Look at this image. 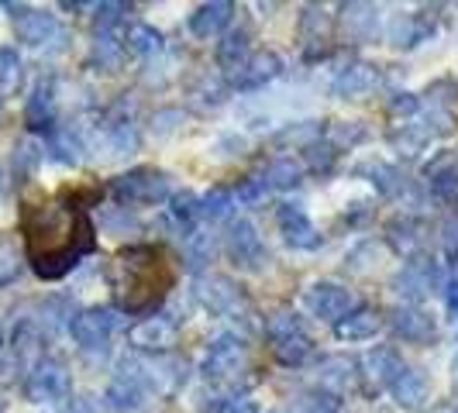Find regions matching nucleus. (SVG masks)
Wrapping results in <instances>:
<instances>
[{"label": "nucleus", "instance_id": "de8ad7c7", "mask_svg": "<svg viewBox=\"0 0 458 413\" xmlns=\"http://www.w3.org/2000/svg\"><path fill=\"white\" fill-rule=\"evenodd\" d=\"M435 413H458V410H455V407H448V403H445V407H437Z\"/></svg>", "mask_w": 458, "mask_h": 413}, {"label": "nucleus", "instance_id": "393cba45", "mask_svg": "<svg viewBox=\"0 0 458 413\" xmlns=\"http://www.w3.org/2000/svg\"><path fill=\"white\" fill-rule=\"evenodd\" d=\"M300 35H303V48L314 59L318 52H324V42H331V18L321 7H303V21H300Z\"/></svg>", "mask_w": 458, "mask_h": 413}, {"label": "nucleus", "instance_id": "72a5a7b5", "mask_svg": "<svg viewBox=\"0 0 458 413\" xmlns=\"http://www.w3.org/2000/svg\"><path fill=\"white\" fill-rule=\"evenodd\" d=\"M38 162H42V145H38V141L24 138V141L14 145V176H18L21 183L38 169Z\"/></svg>", "mask_w": 458, "mask_h": 413}, {"label": "nucleus", "instance_id": "a878e982", "mask_svg": "<svg viewBox=\"0 0 458 413\" xmlns=\"http://www.w3.org/2000/svg\"><path fill=\"white\" fill-rule=\"evenodd\" d=\"M376 31V7L372 4H344L342 7V35L348 42H366Z\"/></svg>", "mask_w": 458, "mask_h": 413}, {"label": "nucleus", "instance_id": "f03ea898", "mask_svg": "<svg viewBox=\"0 0 458 413\" xmlns=\"http://www.w3.org/2000/svg\"><path fill=\"white\" fill-rule=\"evenodd\" d=\"M173 282H176V258L162 245H135L117 252L111 262V286L121 310L128 314H148L152 307H159L173 290Z\"/></svg>", "mask_w": 458, "mask_h": 413}, {"label": "nucleus", "instance_id": "1a4fd4ad", "mask_svg": "<svg viewBox=\"0 0 458 413\" xmlns=\"http://www.w3.org/2000/svg\"><path fill=\"white\" fill-rule=\"evenodd\" d=\"M114 327H117V317H114V310H107V307L80 310V314L69 321V331H72V338H76L80 348H104V344L111 341Z\"/></svg>", "mask_w": 458, "mask_h": 413}, {"label": "nucleus", "instance_id": "39448f33", "mask_svg": "<svg viewBox=\"0 0 458 413\" xmlns=\"http://www.w3.org/2000/svg\"><path fill=\"white\" fill-rule=\"evenodd\" d=\"M200 299L207 303V310H214L217 317H228V321H242L245 327H259L255 321V307L249 303V297L242 293V286L228 279V275H204L200 286H197Z\"/></svg>", "mask_w": 458, "mask_h": 413}, {"label": "nucleus", "instance_id": "bb28decb", "mask_svg": "<svg viewBox=\"0 0 458 413\" xmlns=\"http://www.w3.org/2000/svg\"><path fill=\"white\" fill-rule=\"evenodd\" d=\"M249 42H252V31H249L245 24H242V28H231L228 35L221 38V46H217V66L234 72V69L252 55V52H249Z\"/></svg>", "mask_w": 458, "mask_h": 413}, {"label": "nucleus", "instance_id": "79ce46f5", "mask_svg": "<svg viewBox=\"0 0 458 413\" xmlns=\"http://www.w3.org/2000/svg\"><path fill=\"white\" fill-rule=\"evenodd\" d=\"M210 413H255V403L249 396H221L210 407Z\"/></svg>", "mask_w": 458, "mask_h": 413}, {"label": "nucleus", "instance_id": "20e7f679", "mask_svg": "<svg viewBox=\"0 0 458 413\" xmlns=\"http://www.w3.org/2000/svg\"><path fill=\"white\" fill-rule=\"evenodd\" d=\"M266 341H269V351H273L276 362H283V366L290 368L303 366L314 355L310 334L303 331L297 314H290V310H276L273 317L266 321Z\"/></svg>", "mask_w": 458, "mask_h": 413}, {"label": "nucleus", "instance_id": "2f4dec72", "mask_svg": "<svg viewBox=\"0 0 458 413\" xmlns=\"http://www.w3.org/2000/svg\"><path fill=\"white\" fill-rule=\"evenodd\" d=\"M48 152H52V159L63 162V165H76L83 145L76 141V135H72L69 128H52V131H48Z\"/></svg>", "mask_w": 458, "mask_h": 413}, {"label": "nucleus", "instance_id": "a19ab883", "mask_svg": "<svg viewBox=\"0 0 458 413\" xmlns=\"http://www.w3.org/2000/svg\"><path fill=\"white\" fill-rule=\"evenodd\" d=\"M441 252L448 262H458V217L441 221Z\"/></svg>", "mask_w": 458, "mask_h": 413}, {"label": "nucleus", "instance_id": "49530a36", "mask_svg": "<svg viewBox=\"0 0 458 413\" xmlns=\"http://www.w3.org/2000/svg\"><path fill=\"white\" fill-rule=\"evenodd\" d=\"M4 190H7V173H4V165H0V197H4Z\"/></svg>", "mask_w": 458, "mask_h": 413}, {"label": "nucleus", "instance_id": "5701e85b", "mask_svg": "<svg viewBox=\"0 0 458 413\" xmlns=\"http://www.w3.org/2000/svg\"><path fill=\"white\" fill-rule=\"evenodd\" d=\"M234 18V4L231 0H214V4H200L193 14H190V31L197 38H210L217 31H225Z\"/></svg>", "mask_w": 458, "mask_h": 413}, {"label": "nucleus", "instance_id": "c85d7f7f", "mask_svg": "<svg viewBox=\"0 0 458 413\" xmlns=\"http://www.w3.org/2000/svg\"><path fill=\"white\" fill-rule=\"evenodd\" d=\"M303 183V162L293 159V156H279V159L269 162L266 169V186H276V190H293V186Z\"/></svg>", "mask_w": 458, "mask_h": 413}, {"label": "nucleus", "instance_id": "dca6fc26", "mask_svg": "<svg viewBox=\"0 0 458 413\" xmlns=\"http://www.w3.org/2000/svg\"><path fill=\"white\" fill-rule=\"evenodd\" d=\"M283 72V59L269 52V48H262V52H252L242 66L231 72V83L238 87V90H259V87H266L269 80H276Z\"/></svg>", "mask_w": 458, "mask_h": 413}, {"label": "nucleus", "instance_id": "c9c22d12", "mask_svg": "<svg viewBox=\"0 0 458 413\" xmlns=\"http://www.w3.org/2000/svg\"><path fill=\"white\" fill-rule=\"evenodd\" d=\"M359 173H369L372 176V183L379 186L383 193H400L403 190V180H400V173L393 169V165H386V162H366V165H359Z\"/></svg>", "mask_w": 458, "mask_h": 413}, {"label": "nucleus", "instance_id": "c756f323", "mask_svg": "<svg viewBox=\"0 0 458 413\" xmlns=\"http://www.w3.org/2000/svg\"><path fill=\"white\" fill-rule=\"evenodd\" d=\"M124 48H128L131 55H156V52L162 48V35L152 28V24L131 21L128 24V31H124Z\"/></svg>", "mask_w": 458, "mask_h": 413}, {"label": "nucleus", "instance_id": "ea45409f", "mask_svg": "<svg viewBox=\"0 0 458 413\" xmlns=\"http://www.w3.org/2000/svg\"><path fill=\"white\" fill-rule=\"evenodd\" d=\"M128 14V4H97V31H114V24Z\"/></svg>", "mask_w": 458, "mask_h": 413}, {"label": "nucleus", "instance_id": "4be33fe9", "mask_svg": "<svg viewBox=\"0 0 458 413\" xmlns=\"http://www.w3.org/2000/svg\"><path fill=\"white\" fill-rule=\"evenodd\" d=\"M376 80H379L376 66L355 63V66H348L338 72V80L331 83V93H335L338 100H362V97L376 87Z\"/></svg>", "mask_w": 458, "mask_h": 413}, {"label": "nucleus", "instance_id": "ddd939ff", "mask_svg": "<svg viewBox=\"0 0 458 413\" xmlns=\"http://www.w3.org/2000/svg\"><path fill=\"white\" fill-rule=\"evenodd\" d=\"M303 303H307V310L314 314V317H321V321H342L344 314L352 310V293L338 286V282H314L307 293H303Z\"/></svg>", "mask_w": 458, "mask_h": 413}, {"label": "nucleus", "instance_id": "c03bdc74", "mask_svg": "<svg viewBox=\"0 0 458 413\" xmlns=\"http://www.w3.org/2000/svg\"><path fill=\"white\" fill-rule=\"evenodd\" d=\"M390 107H393V114H413V111H417V97H413V93H400Z\"/></svg>", "mask_w": 458, "mask_h": 413}, {"label": "nucleus", "instance_id": "7ed1b4c3", "mask_svg": "<svg viewBox=\"0 0 458 413\" xmlns=\"http://www.w3.org/2000/svg\"><path fill=\"white\" fill-rule=\"evenodd\" d=\"M204 372L210 383H217L225 390H238L249 379V372H252L249 344L242 341V338H234V334H221L217 341L210 344V351H207Z\"/></svg>", "mask_w": 458, "mask_h": 413}, {"label": "nucleus", "instance_id": "aec40b11", "mask_svg": "<svg viewBox=\"0 0 458 413\" xmlns=\"http://www.w3.org/2000/svg\"><path fill=\"white\" fill-rule=\"evenodd\" d=\"M431 31H435V21L428 14H393L386 38H390L393 48H413L420 46Z\"/></svg>", "mask_w": 458, "mask_h": 413}, {"label": "nucleus", "instance_id": "e433bc0d", "mask_svg": "<svg viewBox=\"0 0 458 413\" xmlns=\"http://www.w3.org/2000/svg\"><path fill=\"white\" fill-rule=\"evenodd\" d=\"M386 231H390V241H393V249H396V252L411 255L413 249H417V224H413L411 217H396Z\"/></svg>", "mask_w": 458, "mask_h": 413}, {"label": "nucleus", "instance_id": "9d476101", "mask_svg": "<svg viewBox=\"0 0 458 413\" xmlns=\"http://www.w3.org/2000/svg\"><path fill=\"white\" fill-rule=\"evenodd\" d=\"M145 392H148V379H145L141 366L124 362L107 386V403H111V410H138L145 403Z\"/></svg>", "mask_w": 458, "mask_h": 413}, {"label": "nucleus", "instance_id": "09e8293b", "mask_svg": "<svg viewBox=\"0 0 458 413\" xmlns=\"http://www.w3.org/2000/svg\"><path fill=\"white\" fill-rule=\"evenodd\" d=\"M455 372H458V366H455Z\"/></svg>", "mask_w": 458, "mask_h": 413}, {"label": "nucleus", "instance_id": "412c9836", "mask_svg": "<svg viewBox=\"0 0 458 413\" xmlns=\"http://www.w3.org/2000/svg\"><path fill=\"white\" fill-rule=\"evenodd\" d=\"M383 331V317H379V310H372V307H355V310H348L342 321L335 324V334L342 338V341H369V338H376Z\"/></svg>", "mask_w": 458, "mask_h": 413}, {"label": "nucleus", "instance_id": "7c9ffc66", "mask_svg": "<svg viewBox=\"0 0 458 413\" xmlns=\"http://www.w3.org/2000/svg\"><path fill=\"white\" fill-rule=\"evenodd\" d=\"M121 55H124V42H117L114 31H97V38H93V63L104 72H114L121 66Z\"/></svg>", "mask_w": 458, "mask_h": 413}, {"label": "nucleus", "instance_id": "f3484780", "mask_svg": "<svg viewBox=\"0 0 458 413\" xmlns=\"http://www.w3.org/2000/svg\"><path fill=\"white\" fill-rule=\"evenodd\" d=\"M390 327L396 331V338H403V341H411V344H424L435 338V317H431L424 307H417V303H400V307H393Z\"/></svg>", "mask_w": 458, "mask_h": 413}, {"label": "nucleus", "instance_id": "473e14b6", "mask_svg": "<svg viewBox=\"0 0 458 413\" xmlns=\"http://www.w3.org/2000/svg\"><path fill=\"white\" fill-rule=\"evenodd\" d=\"M173 217H176L180 231L190 234V231L197 228V221H204L200 197H197V193H176V197H173Z\"/></svg>", "mask_w": 458, "mask_h": 413}, {"label": "nucleus", "instance_id": "2eb2a0df", "mask_svg": "<svg viewBox=\"0 0 458 413\" xmlns=\"http://www.w3.org/2000/svg\"><path fill=\"white\" fill-rule=\"evenodd\" d=\"M359 375L366 379V392H379V390H390L393 379L403 372V358L393 351V348H372L366 358L359 362Z\"/></svg>", "mask_w": 458, "mask_h": 413}, {"label": "nucleus", "instance_id": "0eeeda50", "mask_svg": "<svg viewBox=\"0 0 458 413\" xmlns=\"http://www.w3.org/2000/svg\"><path fill=\"white\" fill-rule=\"evenodd\" d=\"M28 396L35 403H55V400H66L69 392V372L59 358H38L35 366L28 368V383H24Z\"/></svg>", "mask_w": 458, "mask_h": 413}, {"label": "nucleus", "instance_id": "4468645a", "mask_svg": "<svg viewBox=\"0 0 458 413\" xmlns=\"http://www.w3.org/2000/svg\"><path fill=\"white\" fill-rule=\"evenodd\" d=\"M128 341L135 344L138 351H169L173 344L180 341V327L176 321H169V317H145V321H138L131 331H128Z\"/></svg>", "mask_w": 458, "mask_h": 413}, {"label": "nucleus", "instance_id": "a18cd8bd", "mask_svg": "<svg viewBox=\"0 0 458 413\" xmlns=\"http://www.w3.org/2000/svg\"><path fill=\"white\" fill-rule=\"evenodd\" d=\"M445 299H448V310L458 317V282H448V290H445Z\"/></svg>", "mask_w": 458, "mask_h": 413}, {"label": "nucleus", "instance_id": "f8f14e48", "mask_svg": "<svg viewBox=\"0 0 458 413\" xmlns=\"http://www.w3.org/2000/svg\"><path fill=\"white\" fill-rule=\"evenodd\" d=\"M276 224H279V234H283V241H286L290 249H318V245H321V231L314 228V221L303 214V206L279 204Z\"/></svg>", "mask_w": 458, "mask_h": 413}, {"label": "nucleus", "instance_id": "b1692460", "mask_svg": "<svg viewBox=\"0 0 458 413\" xmlns=\"http://www.w3.org/2000/svg\"><path fill=\"white\" fill-rule=\"evenodd\" d=\"M24 117H28V128L31 131H52L55 128V90H52V80H42L35 87Z\"/></svg>", "mask_w": 458, "mask_h": 413}, {"label": "nucleus", "instance_id": "6e6552de", "mask_svg": "<svg viewBox=\"0 0 458 413\" xmlns=\"http://www.w3.org/2000/svg\"><path fill=\"white\" fill-rule=\"evenodd\" d=\"M4 7L11 11L14 35H18V42H24V46L38 48L59 35V21H55V14H48V11L24 7V4H4Z\"/></svg>", "mask_w": 458, "mask_h": 413}, {"label": "nucleus", "instance_id": "423d86ee", "mask_svg": "<svg viewBox=\"0 0 458 413\" xmlns=\"http://www.w3.org/2000/svg\"><path fill=\"white\" fill-rule=\"evenodd\" d=\"M111 190L124 204H162L169 197V176L162 169H131L117 176Z\"/></svg>", "mask_w": 458, "mask_h": 413}, {"label": "nucleus", "instance_id": "37998d69", "mask_svg": "<svg viewBox=\"0 0 458 413\" xmlns=\"http://www.w3.org/2000/svg\"><path fill=\"white\" fill-rule=\"evenodd\" d=\"M266 190H269L266 180H245V183L238 186V197H242L245 204H259V200L266 197Z\"/></svg>", "mask_w": 458, "mask_h": 413}, {"label": "nucleus", "instance_id": "cd10ccee", "mask_svg": "<svg viewBox=\"0 0 458 413\" xmlns=\"http://www.w3.org/2000/svg\"><path fill=\"white\" fill-rule=\"evenodd\" d=\"M24 83V63L18 48L0 46V97H14Z\"/></svg>", "mask_w": 458, "mask_h": 413}, {"label": "nucleus", "instance_id": "9b49d317", "mask_svg": "<svg viewBox=\"0 0 458 413\" xmlns=\"http://www.w3.org/2000/svg\"><path fill=\"white\" fill-rule=\"evenodd\" d=\"M228 255L234 266H242V269H259L262 266V258H266V245H262V238H259V231H255L252 221H245V217H238L234 224L228 228Z\"/></svg>", "mask_w": 458, "mask_h": 413}, {"label": "nucleus", "instance_id": "58836bf2", "mask_svg": "<svg viewBox=\"0 0 458 413\" xmlns=\"http://www.w3.org/2000/svg\"><path fill=\"white\" fill-rule=\"evenodd\" d=\"M342 400L335 392H310L303 403H300V413H338Z\"/></svg>", "mask_w": 458, "mask_h": 413}, {"label": "nucleus", "instance_id": "6ab92c4d", "mask_svg": "<svg viewBox=\"0 0 458 413\" xmlns=\"http://www.w3.org/2000/svg\"><path fill=\"white\" fill-rule=\"evenodd\" d=\"M393 400H396V407H403V410H417V407H424L428 403V396H431V383H428V375L420 372V368L413 366H403V372L393 379Z\"/></svg>", "mask_w": 458, "mask_h": 413}, {"label": "nucleus", "instance_id": "f704fd0d", "mask_svg": "<svg viewBox=\"0 0 458 413\" xmlns=\"http://www.w3.org/2000/svg\"><path fill=\"white\" fill-rule=\"evenodd\" d=\"M335 156H338V145L327 141V138H314V141L303 145V159H307V165H310L314 173H327Z\"/></svg>", "mask_w": 458, "mask_h": 413}, {"label": "nucleus", "instance_id": "4c0bfd02", "mask_svg": "<svg viewBox=\"0 0 458 413\" xmlns=\"http://www.w3.org/2000/svg\"><path fill=\"white\" fill-rule=\"evenodd\" d=\"M200 210H204L207 221H221V217H228V210H231V190H225V186H214V190L207 193L204 200H200Z\"/></svg>", "mask_w": 458, "mask_h": 413}, {"label": "nucleus", "instance_id": "a211bd4d", "mask_svg": "<svg viewBox=\"0 0 458 413\" xmlns=\"http://www.w3.org/2000/svg\"><path fill=\"white\" fill-rule=\"evenodd\" d=\"M393 286H396L400 297L420 299L424 293H431L435 286H441V273H437L435 262H428V258H411L407 269L393 279Z\"/></svg>", "mask_w": 458, "mask_h": 413}, {"label": "nucleus", "instance_id": "f257e3e1", "mask_svg": "<svg viewBox=\"0 0 458 413\" xmlns=\"http://www.w3.org/2000/svg\"><path fill=\"white\" fill-rule=\"evenodd\" d=\"M21 234L28 262L42 279L66 275L72 266H80L83 255L97 249V228L87 217V210L63 200L24 204Z\"/></svg>", "mask_w": 458, "mask_h": 413}]
</instances>
